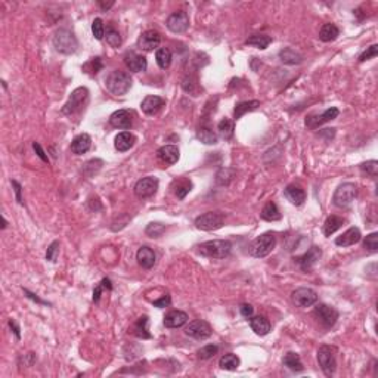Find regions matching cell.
<instances>
[{"label":"cell","instance_id":"obj_1","mask_svg":"<svg viewBox=\"0 0 378 378\" xmlns=\"http://www.w3.org/2000/svg\"><path fill=\"white\" fill-rule=\"evenodd\" d=\"M105 86L110 93L115 96H123L132 89V77L127 71L114 70L105 79Z\"/></svg>","mask_w":378,"mask_h":378},{"label":"cell","instance_id":"obj_2","mask_svg":"<svg viewBox=\"0 0 378 378\" xmlns=\"http://www.w3.org/2000/svg\"><path fill=\"white\" fill-rule=\"evenodd\" d=\"M201 256L209 259H225L232 251V243L228 239H212L198 246Z\"/></svg>","mask_w":378,"mask_h":378},{"label":"cell","instance_id":"obj_3","mask_svg":"<svg viewBox=\"0 0 378 378\" xmlns=\"http://www.w3.org/2000/svg\"><path fill=\"white\" fill-rule=\"evenodd\" d=\"M277 247V236L270 232L267 233H263L260 236H257L251 244H250V248H248V253L256 257V259H263L266 256H269L273 248Z\"/></svg>","mask_w":378,"mask_h":378},{"label":"cell","instance_id":"obj_4","mask_svg":"<svg viewBox=\"0 0 378 378\" xmlns=\"http://www.w3.org/2000/svg\"><path fill=\"white\" fill-rule=\"evenodd\" d=\"M53 46L59 53L73 55L79 48V42H77L76 36L71 33L70 30L61 28L53 36Z\"/></svg>","mask_w":378,"mask_h":378},{"label":"cell","instance_id":"obj_5","mask_svg":"<svg viewBox=\"0 0 378 378\" xmlns=\"http://www.w3.org/2000/svg\"><path fill=\"white\" fill-rule=\"evenodd\" d=\"M89 102V90L86 87H77L66 100V104L62 108V113L65 115H73L76 113H80L84 110V107Z\"/></svg>","mask_w":378,"mask_h":378},{"label":"cell","instance_id":"obj_6","mask_svg":"<svg viewBox=\"0 0 378 378\" xmlns=\"http://www.w3.org/2000/svg\"><path fill=\"white\" fill-rule=\"evenodd\" d=\"M318 362L322 369V372L327 377H332L337 371V359H335V350L331 346H321L318 350Z\"/></svg>","mask_w":378,"mask_h":378},{"label":"cell","instance_id":"obj_7","mask_svg":"<svg viewBox=\"0 0 378 378\" xmlns=\"http://www.w3.org/2000/svg\"><path fill=\"white\" fill-rule=\"evenodd\" d=\"M356 195H358V186H356L355 183H352V182H346V183H341V185L337 188L332 201H334V204H335L337 207H340V209H347V207L355 201Z\"/></svg>","mask_w":378,"mask_h":378},{"label":"cell","instance_id":"obj_8","mask_svg":"<svg viewBox=\"0 0 378 378\" xmlns=\"http://www.w3.org/2000/svg\"><path fill=\"white\" fill-rule=\"evenodd\" d=\"M223 225H225V214L220 212H207L195 219L197 229L205 232L220 229Z\"/></svg>","mask_w":378,"mask_h":378},{"label":"cell","instance_id":"obj_9","mask_svg":"<svg viewBox=\"0 0 378 378\" xmlns=\"http://www.w3.org/2000/svg\"><path fill=\"white\" fill-rule=\"evenodd\" d=\"M158 185H160V182L155 176L142 178L134 185V195L138 198H142V199L152 197L158 191Z\"/></svg>","mask_w":378,"mask_h":378},{"label":"cell","instance_id":"obj_10","mask_svg":"<svg viewBox=\"0 0 378 378\" xmlns=\"http://www.w3.org/2000/svg\"><path fill=\"white\" fill-rule=\"evenodd\" d=\"M185 334L194 340H207L209 337H212L213 331H212V327L209 322L197 319V321H192L186 325Z\"/></svg>","mask_w":378,"mask_h":378},{"label":"cell","instance_id":"obj_11","mask_svg":"<svg viewBox=\"0 0 378 378\" xmlns=\"http://www.w3.org/2000/svg\"><path fill=\"white\" fill-rule=\"evenodd\" d=\"M291 300H293V303L296 304L297 307L306 309V307H312L313 304H316L318 294H316V291H313L312 288L300 287V288H297L296 291H293Z\"/></svg>","mask_w":378,"mask_h":378},{"label":"cell","instance_id":"obj_12","mask_svg":"<svg viewBox=\"0 0 378 378\" xmlns=\"http://www.w3.org/2000/svg\"><path fill=\"white\" fill-rule=\"evenodd\" d=\"M313 316L321 322L322 327L332 328L338 319V312L328 304H318L313 311Z\"/></svg>","mask_w":378,"mask_h":378},{"label":"cell","instance_id":"obj_13","mask_svg":"<svg viewBox=\"0 0 378 378\" xmlns=\"http://www.w3.org/2000/svg\"><path fill=\"white\" fill-rule=\"evenodd\" d=\"M167 28L175 34H182L185 33L189 28V17L186 12L183 11H178L173 12L170 17L167 18Z\"/></svg>","mask_w":378,"mask_h":378},{"label":"cell","instance_id":"obj_14","mask_svg":"<svg viewBox=\"0 0 378 378\" xmlns=\"http://www.w3.org/2000/svg\"><path fill=\"white\" fill-rule=\"evenodd\" d=\"M338 115H340V110L337 107H331L328 110H325L321 115H309L306 118V126L311 127V129H316V127H319V126H322V124H325L328 121L335 120Z\"/></svg>","mask_w":378,"mask_h":378},{"label":"cell","instance_id":"obj_15","mask_svg":"<svg viewBox=\"0 0 378 378\" xmlns=\"http://www.w3.org/2000/svg\"><path fill=\"white\" fill-rule=\"evenodd\" d=\"M160 43H161V34L155 30H148L141 34V37L138 39V46L145 52L157 49Z\"/></svg>","mask_w":378,"mask_h":378},{"label":"cell","instance_id":"obj_16","mask_svg":"<svg viewBox=\"0 0 378 378\" xmlns=\"http://www.w3.org/2000/svg\"><path fill=\"white\" fill-rule=\"evenodd\" d=\"M110 124L115 129H123L127 130L133 124V114L129 110H118L110 117Z\"/></svg>","mask_w":378,"mask_h":378},{"label":"cell","instance_id":"obj_17","mask_svg":"<svg viewBox=\"0 0 378 378\" xmlns=\"http://www.w3.org/2000/svg\"><path fill=\"white\" fill-rule=\"evenodd\" d=\"M321 256H322V250L319 248V247H311L303 256H300L298 259H297V263L300 264V267L303 269V270H311L313 266L316 264V262L321 259Z\"/></svg>","mask_w":378,"mask_h":378},{"label":"cell","instance_id":"obj_18","mask_svg":"<svg viewBox=\"0 0 378 378\" xmlns=\"http://www.w3.org/2000/svg\"><path fill=\"white\" fill-rule=\"evenodd\" d=\"M124 64L132 73H142L147 70L148 62L144 55H139L136 52H127L124 56Z\"/></svg>","mask_w":378,"mask_h":378},{"label":"cell","instance_id":"obj_19","mask_svg":"<svg viewBox=\"0 0 378 378\" xmlns=\"http://www.w3.org/2000/svg\"><path fill=\"white\" fill-rule=\"evenodd\" d=\"M157 157L164 164H176L179 160V148L176 145H164L157 151Z\"/></svg>","mask_w":378,"mask_h":378},{"label":"cell","instance_id":"obj_20","mask_svg":"<svg viewBox=\"0 0 378 378\" xmlns=\"http://www.w3.org/2000/svg\"><path fill=\"white\" fill-rule=\"evenodd\" d=\"M165 105V99L160 98V96H154V95H149L147 98L142 100L141 104V108L142 111L147 115H154L157 114L163 107Z\"/></svg>","mask_w":378,"mask_h":378},{"label":"cell","instance_id":"obj_21","mask_svg":"<svg viewBox=\"0 0 378 378\" xmlns=\"http://www.w3.org/2000/svg\"><path fill=\"white\" fill-rule=\"evenodd\" d=\"M189 316L183 311H171L164 316V325L167 328H181L188 322Z\"/></svg>","mask_w":378,"mask_h":378},{"label":"cell","instance_id":"obj_22","mask_svg":"<svg viewBox=\"0 0 378 378\" xmlns=\"http://www.w3.org/2000/svg\"><path fill=\"white\" fill-rule=\"evenodd\" d=\"M284 195L287 197L288 201H291V204H294V205H301L306 201V192H304V189L301 186L296 185V183L288 185L284 189Z\"/></svg>","mask_w":378,"mask_h":378},{"label":"cell","instance_id":"obj_23","mask_svg":"<svg viewBox=\"0 0 378 378\" xmlns=\"http://www.w3.org/2000/svg\"><path fill=\"white\" fill-rule=\"evenodd\" d=\"M136 260H138L139 266H142L144 269H151L155 264L157 256H155V253H154L152 248H149V247H141L138 250V253H136Z\"/></svg>","mask_w":378,"mask_h":378},{"label":"cell","instance_id":"obj_24","mask_svg":"<svg viewBox=\"0 0 378 378\" xmlns=\"http://www.w3.org/2000/svg\"><path fill=\"white\" fill-rule=\"evenodd\" d=\"M92 148V138L87 133H82L77 138H74V141L71 142V152L76 155H82L86 154L89 149Z\"/></svg>","mask_w":378,"mask_h":378},{"label":"cell","instance_id":"obj_25","mask_svg":"<svg viewBox=\"0 0 378 378\" xmlns=\"http://www.w3.org/2000/svg\"><path fill=\"white\" fill-rule=\"evenodd\" d=\"M362 235L359 228H349L346 230L343 235H340L337 239H335V244L340 247H350L358 244L361 241Z\"/></svg>","mask_w":378,"mask_h":378},{"label":"cell","instance_id":"obj_26","mask_svg":"<svg viewBox=\"0 0 378 378\" xmlns=\"http://www.w3.org/2000/svg\"><path fill=\"white\" fill-rule=\"evenodd\" d=\"M280 59L282 64L285 65H300L304 58L300 52H297L293 48H284L280 52Z\"/></svg>","mask_w":378,"mask_h":378},{"label":"cell","instance_id":"obj_27","mask_svg":"<svg viewBox=\"0 0 378 378\" xmlns=\"http://www.w3.org/2000/svg\"><path fill=\"white\" fill-rule=\"evenodd\" d=\"M136 142V138L130 132H121L115 136L114 147L118 152H126L132 148Z\"/></svg>","mask_w":378,"mask_h":378},{"label":"cell","instance_id":"obj_28","mask_svg":"<svg viewBox=\"0 0 378 378\" xmlns=\"http://www.w3.org/2000/svg\"><path fill=\"white\" fill-rule=\"evenodd\" d=\"M250 327L251 329L257 334V335H260V337H263V335H267L269 332H270V322L264 318V316H251L250 318Z\"/></svg>","mask_w":378,"mask_h":378},{"label":"cell","instance_id":"obj_29","mask_svg":"<svg viewBox=\"0 0 378 378\" xmlns=\"http://www.w3.org/2000/svg\"><path fill=\"white\" fill-rule=\"evenodd\" d=\"M182 89L186 93L192 95V96H199V93L202 92V87L198 83V79L195 76H192V74H186L183 77V80H182Z\"/></svg>","mask_w":378,"mask_h":378},{"label":"cell","instance_id":"obj_30","mask_svg":"<svg viewBox=\"0 0 378 378\" xmlns=\"http://www.w3.org/2000/svg\"><path fill=\"white\" fill-rule=\"evenodd\" d=\"M282 363L285 368H288L290 371L293 372H301L304 369L303 363H301V359H300V355L296 353V352H288L284 359H282Z\"/></svg>","mask_w":378,"mask_h":378},{"label":"cell","instance_id":"obj_31","mask_svg":"<svg viewBox=\"0 0 378 378\" xmlns=\"http://www.w3.org/2000/svg\"><path fill=\"white\" fill-rule=\"evenodd\" d=\"M345 225V219L335 214H331L327 217L325 223H324V235L325 236H331L332 233H335L337 230L340 229Z\"/></svg>","mask_w":378,"mask_h":378},{"label":"cell","instance_id":"obj_32","mask_svg":"<svg viewBox=\"0 0 378 378\" xmlns=\"http://www.w3.org/2000/svg\"><path fill=\"white\" fill-rule=\"evenodd\" d=\"M260 217L266 220V222H277V220H281V212L278 209V205L273 202V201H269L264 204V207L262 209V213H260Z\"/></svg>","mask_w":378,"mask_h":378},{"label":"cell","instance_id":"obj_33","mask_svg":"<svg viewBox=\"0 0 378 378\" xmlns=\"http://www.w3.org/2000/svg\"><path fill=\"white\" fill-rule=\"evenodd\" d=\"M338 36H340L338 27H337L335 24H331V22L324 24V25L321 27V30H319V39H321L322 42H325V43L334 42Z\"/></svg>","mask_w":378,"mask_h":378},{"label":"cell","instance_id":"obj_34","mask_svg":"<svg viewBox=\"0 0 378 378\" xmlns=\"http://www.w3.org/2000/svg\"><path fill=\"white\" fill-rule=\"evenodd\" d=\"M270 43H272V37L266 36V34H253L251 37H248L246 40V45L262 50L266 49Z\"/></svg>","mask_w":378,"mask_h":378},{"label":"cell","instance_id":"obj_35","mask_svg":"<svg viewBox=\"0 0 378 378\" xmlns=\"http://www.w3.org/2000/svg\"><path fill=\"white\" fill-rule=\"evenodd\" d=\"M132 334L138 338H151V334L148 332V316H141L132 328Z\"/></svg>","mask_w":378,"mask_h":378},{"label":"cell","instance_id":"obj_36","mask_svg":"<svg viewBox=\"0 0 378 378\" xmlns=\"http://www.w3.org/2000/svg\"><path fill=\"white\" fill-rule=\"evenodd\" d=\"M259 107H260V102L259 100H244V102H239L235 107V110H233V117H235V120H238V118H241L247 113H251V111L257 110Z\"/></svg>","mask_w":378,"mask_h":378},{"label":"cell","instance_id":"obj_37","mask_svg":"<svg viewBox=\"0 0 378 378\" xmlns=\"http://www.w3.org/2000/svg\"><path fill=\"white\" fill-rule=\"evenodd\" d=\"M217 130H219L220 138H223L225 141H230L233 138V133H235V123H233V120L223 118L222 121H219Z\"/></svg>","mask_w":378,"mask_h":378},{"label":"cell","instance_id":"obj_38","mask_svg":"<svg viewBox=\"0 0 378 378\" xmlns=\"http://www.w3.org/2000/svg\"><path fill=\"white\" fill-rule=\"evenodd\" d=\"M239 365H241L239 358L233 353H228V355L222 356L219 361V366L225 371H236L239 368Z\"/></svg>","mask_w":378,"mask_h":378},{"label":"cell","instance_id":"obj_39","mask_svg":"<svg viewBox=\"0 0 378 378\" xmlns=\"http://www.w3.org/2000/svg\"><path fill=\"white\" fill-rule=\"evenodd\" d=\"M197 138L202 144H205V145H214V144H217V139H219L217 134L210 127H207V126H201L198 129Z\"/></svg>","mask_w":378,"mask_h":378},{"label":"cell","instance_id":"obj_40","mask_svg":"<svg viewBox=\"0 0 378 378\" xmlns=\"http://www.w3.org/2000/svg\"><path fill=\"white\" fill-rule=\"evenodd\" d=\"M155 59H157V64L161 70H167L171 65V52L167 48H160L155 53Z\"/></svg>","mask_w":378,"mask_h":378},{"label":"cell","instance_id":"obj_41","mask_svg":"<svg viewBox=\"0 0 378 378\" xmlns=\"http://www.w3.org/2000/svg\"><path fill=\"white\" fill-rule=\"evenodd\" d=\"M235 170H232V168H220L219 171H217V175H216V182H217V185H222V186H225V185H229L230 182L233 181V178H235Z\"/></svg>","mask_w":378,"mask_h":378},{"label":"cell","instance_id":"obj_42","mask_svg":"<svg viewBox=\"0 0 378 378\" xmlns=\"http://www.w3.org/2000/svg\"><path fill=\"white\" fill-rule=\"evenodd\" d=\"M102 164H104L102 160H90V161H87L86 164L83 165L82 171L87 178H92V176H95L99 170L102 168Z\"/></svg>","mask_w":378,"mask_h":378},{"label":"cell","instance_id":"obj_43","mask_svg":"<svg viewBox=\"0 0 378 378\" xmlns=\"http://www.w3.org/2000/svg\"><path fill=\"white\" fill-rule=\"evenodd\" d=\"M102 68H104L102 59L100 58H92L89 62H86L83 65V71L87 73V74H90V76H95V74H98Z\"/></svg>","mask_w":378,"mask_h":378},{"label":"cell","instance_id":"obj_44","mask_svg":"<svg viewBox=\"0 0 378 378\" xmlns=\"http://www.w3.org/2000/svg\"><path fill=\"white\" fill-rule=\"evenodd\" d=\"M165 232V225L160 223V222H152L149 223L145 229V233L148 235L149 238H160Z\"/></svg>","mask_w":378,"mask_h":378},{"label":"cell","instance_id":"obj_45","mask_svg":"<svg viewBox=\"0 0 378 378\" xmlns=\"http://www.w3.org/2000/svg\"><path fill=\"white\" fill-rule=\"evenodd\" d=\"M217 352H219V346L207 345V346H204V347H201V349L198 350L197 355L199 359L207 361V359H212L214 355H217Z\"/></svg>","mask_w":378,"mask_h":378},{"label":"cell","instance_id":"obj_46","mask_svg":"<svg viewBox=\"0 0 378 378\" xmlns=\"http://www.w3.org/2000/svg\"><path fill=\"white\" fill-rule=\"evenodd\" d=\"M107 43L111 46V48H118L120 45H121V36H120V33L115 30V28H113V27H110V28H107Z\"/></svg>","mask_w":378,"mask_h":378},{"label":"cell","instance_id":"obj_47","mask_svg":"<svg viewBox=\"0 0 378 378\" xmlns=\"http://www.w3.org/2000/svg\"><path fill=\"white\" fill-rule=\"evenodd\" d=\"M191 189H192V183L189 181H186V179H183L176 186V191H175L176 192V197L179 198V199H183V198L191 192Z\"/></svg>","mask_w":378,"mask_h":378},{"label":"cell","instance_id":"obj_48","mask_svg":"<svg viewBox=\"0 0 378 378\" xmlns=\"http://www.w3.org/2000/svg\"><path fill=\"white\" fill-rule=\"evenodd\" d=\"M363 248H366L371 253H375L378 250V233L372 232L369 235H366L365 241H363Z\"/></svg>","mask_w":378,"mask_h":378},{"label":"cell","instance_id":"obj_49","mask_svg":"<svg viewBox=\"0 0 378 378\" xmlns=\"http://www.w3.org/2000/svg\"><path fill=\"white\" fill-rule=\"evenodd\" d=\"M92 33H93L96 40H102L104 39V36H105V25H104V21L100 18H96L92 22Z\"/></svg>","mask_w":378,"mask_h":378},{"label":"cell","instance_id":"obj_50","mask_svg":"<svg viewBox=\"0 0 378 378\" xmlns=\"http://www.w3.org/2000/svg\"><path fill=\"white\" fill-rule=\"evenodd\" d=\"M59 256V241H53L49 247H48V251H46V260H49L52 263L56 262Z\"/></svg>","mask_w":378,"mask_h":378},{"label":"cell","instance_id":"obj_51","mask_svg":"<svg viewBox=\"0 0 378 378\" xmlns=\"http://www.w3.org/2000/svg\"><path fill=\"white\" fill-rule=\"evenodd\" d=\"M359 168H361L363 173H366L368 176H377L378 163L375 160H371V161L362 163V164L359 165Z\"/></svg>","mask_w":378,"mask_h":378},{"label":"cell","instance_id":"obj_52","mask_svg":"<svg viewBox=\"0 0 378 378\" xmlns=\"http://www.w3.org/2000/svg\"><path fill=\"white\" fill-rule=\"evenodd\" d=\"M104 288L113 290L111 281L108 280V278H104V280L100 281V284H99L98 287L95 288V291H93V301H95V303H99V298H100V294H102V290H104Z\"/></svg>","mask_w":378,"mask_h":378},{"label":"cell","instance_id":"obj_53","mask_svg":"<svg viewBox=\"0 0 378 378\" xmlns=\"http://www.w3.org/2000/svg\"><path fill=\"white\" fill-rule=\"evenodd\" d=\"M377 55H378V45H372V46H369V48L365 50V52L362 53L361 56H359V62L369 61V59L375 58Z\"/></svg>","mask_w":378,"mask_h":378},{"label":"cell","instance_id":"obj_54","mask_svg":"<svg viewBox=\"0 0 378 378\" xmlns=\"http://www.w3.org/2000/svg\"><path fill=\"white\" fill-rule=\"evenodd\" d=\"M170 303H171V297L168 296V294H164L160 300H155L154 301V306L158 307V309H163V307H168Z\"/></svg>","mask_w":378,"mask_h":378},{"label":"cell","instance_id":"obj_55","mask_svg":"<svg viewBox=\"0 0 378 378\" xmlns=\"http://www.w3.org/2000/svg\"><path fill=\"white\" fill-rule=\"evenodd\" d=\"M33 148L36 151V154H37V157L42 160V161H45V163H49V158H48V155L45 154V151L43 148L40 147V144H37V142H34L33 144Z\"/></svg>","mask_w":378,"mask_h":378},{"label":"cell","instance_id":"obj_56","mask_svg":"<svg viewBox=\"0 0 378 378\" xmlns=\"http://www.w3.org/2000/svg\"><path fill=\"white\" fill-rule=\"evenodd\" d=\"M239 311H241V315L244 316V318H251L253 316V313H254V307L251 306V304H243L241 307H239Z\"/></svg>","mask_w":378,"mask_h":378},{"label":"cell","instance_id":"obj_57","mask_svg":"<svg viewBox=\"0 0 378 378\" xmlns=\"http://www.w3.org/2000/svg\"><path fill=\"white\" fill-rule=\"evenodd\" d=\"M12 186L15 188V194H17V201H18V204H24V199H22V197H21V191H22V188H21V185L18 183L17 181H12Z\"/></svg>","mask_w":378,"mask_h":378},{"label":"cell","instance_id":"obj_58","mask_svg":"<svg viewBox=\"0 0 378 378\" xmlns=\"http://www.w3.org/2000/svg\"><path fill=\"white\" fill-rule=\"evenodd\" d=\"M24 293L27 294V297H28V298H31L33 301H36V303H39V304H49L48 301H43V300H40L39 297L36 296V294H33V293H30L28 290H24Z\"/></svg>","mask_w":378,"mask_h":378},{"label":"cell","instance_id":"obj_59","mask_svg":"<svg viewBox=\"0 0 378 378\" xmlns=\"http://www.w3.org/2000/svg\"><path fill=\"white\" fill-rule=\"evenodd\" d=\"M9 327H11V329L15 332V335H17V338L19 340L21 338V332H19V327L17 325V322L14 321V319H9Z\"/></svg>","mask_w":378,"mask_h":378},{"label":"cell","instance_id":"obj_60","mask_svg":"<svg viewBox=\"0 0 378 378\" xmlns=\"http://www.w3.org/2000/svg\"><path fill=\"white\" fill-rule=\"evenodd\" d=\"M113 5H114V2H110V3H102V2H99V6H100L102 9H110Z\"/></svg>","mask_w":378,"mask_h":378}]
</instances>
